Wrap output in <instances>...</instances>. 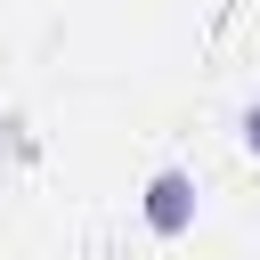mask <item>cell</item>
I'll use <instances>...</instances> for the list:
<instances>
[{
	"instance_id": "6da1fadb",
	"label": "cell",
	"mask_w": 260,
	"mask_h": 260,
	"mask_svg": "<svg viewBox=\"0 0 260 260\" xmlns=\"http://www.w3.org/2000/svg\"><path fill=\"white\" fill-rule=\"evenodd\" d=\"M187 219H195V179L187 171H154L146 179V228L154 236H187Z\"/></svg>"
},
{
	"instance_id": "7a4b0ae2",
	"label": "cell",
	"mask_w": 260,
	"mask_h": 260,
	"mask_svg": "<svg viewBox=\"0 0 260 260\" xmlns=\"http://www.w3.org/2000/svg\"><path fill=\"white\" fill-rule=\"evenodd\" d=\"M244 146L260 154V98H252V114H244Z\"/></svg>"
}]
</instances>
